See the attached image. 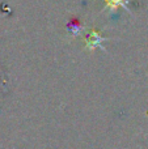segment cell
Here are the masks:
<instances>
[{"mask_svg":"<svg viewBox=\"0 0 148 149\" xmlns=\"http://www.w3.org/2000/svg\"><path fill=\"white\" fill-rule=\"evenodd\" d=\"M104 41H105V38L101 37L100 31L96 30V29H92L85 38V47L89 51H92L94 49H98V47L102 49V42Z\"/></svg>","mask_w":148,"mask_h":149,"instance_id":"cell-1","label":"cell"},{"mask_svg":"<svg viewBox=\"0 0 148 149\" xmlns=\"http://www.w3.org/2000/svg\"><path fill=\"white\" fill-rule=\"evenodd\" d=\"M128 1L130 0H104L105 8H108V10H110V12H114L118 8H123V9L128 10Z\"/></svg>","mask_w":148,"mask_h":149,"instance_id":"cell-2","label":"cell"}]
</instances>
